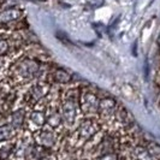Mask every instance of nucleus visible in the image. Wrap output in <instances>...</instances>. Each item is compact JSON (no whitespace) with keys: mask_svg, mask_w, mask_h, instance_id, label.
<instances>
[{"mask_svg":"<svg viewBox=\"0 0 160 160\" xmlns=\"http://www.w3.org/2000/svg\"><path fill=\"white\" fill-rule=\"evenodd\" d=\"M41 71V66L39 60L32 58H23L17 63L15 68V75L17 78L28 82L39 76Z\"/></svg>","mask_w":160,"mask_h":160,"instance_id":"obj_1","label":"nucleus"},{"mask_svg":"<svg viewBox=\"0 0 160 160\" xmlns=\"http://www.w3.org/2000/svg\"><path fill=\"white\" fill-rule=\"evenodd\" d=\"M77 111H78V101L73 96H68L62 102V107H60L62 122L65 123L68 127H71L76 120Z\"/></svg>","mask_w":160,"mask_h":160,"instance_id":"obj_2","label":"nucleus"},{"mask_svg":"<svg viewBox=\"0 0 160 160\" xmlns=\"http://www.w3.org/2000/svg\"><path fill=\"white\" fill-rule=\"evenodd\" d=\"M99 99L98 96L92 93V92H86L83 94H81L80 96V101L78 104L81 106V110L82 112L84 113L86 116H92V114H95L98 113L99 110Z\"/></svg>","mask_w":160,"mask_h":160,"instance_id":"obj_3","label":"nucleus"},{"mask_svg":"<svg viewBox=\"0 0 160 160\" xmlns=\"http://www.w3.org/2000/svg\"><path fill=\"white\" fill-rule=\"evenodd\" d=\"M98 132V127L96 123L90 118H86L80 123L78 128H77V134L80 138L82 140H89L90 137H93Z\"/></svg>","mask_w":160,"mask_h":160,"instance_id":"obj_4","label":"nucleus"},{"mask_svg":"<svg viewBox=\"0 0 160 160\" xmlns=\"http://www.w3.org/2000/svg\"><path fill=\"white\" fill-rule=\"evenodd\" d=\"M49 92V86L45 82H39L36 84H34L32 88L29 89V93H28V98H29V101L32 104H38L41 99H43L45 96L48 94Z\"/></svg>","mask_w":160,"mask_h":160,"instance_id":"obj_5","label":"nucleus"},{"mask_svg":"<svg viewBox=\"0 0 160 160\" xmlns=\"http://www.w3.org/2000/svg\"><path fill=\"white\" fill-rule=\"evenodd\" d=\"M116 111H117V102L116 100L112 99V98H104L102 100L99 101V110H98V113L105 118H111L112 116L116 114Z\"/></svg>","mask_w":160,"mask_h":160,"instance_id":"obj_6","label":"nucleus"},{"mask_svg":"<svg viewBox=\"0 0 160 160\" xmlns=\"http://www.w3.org/2000/svg\"><path fill=\"white\" fill-rule=\"evenodd\" d=\"M23 17V11L18 8H11L0 12V24H10L19 21Z\"/></svg>","mask_w":160,"mask_h":160,"instance_id":"obj_7","label":"nucleus"},{"mask_svg":"<svg viewBox=\"0 0 160 160\" xmlns=\"http://www.w3.org/2000/svg\"><path fill=\"white\" fill-rule=\"evenodd\" d=\"M36 141L38 144L43 147V148H51L56 143V135L52 131L48 130H41L36 132Z\"/></svg>","mask_w":160,"mask_h":160,"instance_id":"obj_8","label":"nucleus"},{"mask_svg":"<svg viewBox=\"0 0 160 160\" xmlns=\"http://www.w3.org/2000/svg\"><path fill=\"white\" fill-rule=\"evenodd\" d=\"M24 119H25L24 111L23 110H18V111L13 112L10 116V125L15 129V130L21 129L24 124Z\"/></svg>","mask_w":160,"mask_h":160,"instance_id":"obj_9","label":"nucleus"},{"mask_svg":"<svg viewBox=\"0 0 160 160\" xmlns=\"http://www.w3.org/2000/svg\"><path fill=\"white\" fill-rule=\"evenodd\" d=\"M29 120L35 128H41L46 123V114L42 111H32L29 116Z\"/></svg>","mask_w":160,"mask_h":160,"instance_id":"obj_10","label":"nucleus"},{"mask_svg":"<svg viewBox=\"0 0 160 160\" xmlns=\"http://www.w3.org/2000/svg\"><path fill=\"white\" fill-rule=\"evenodd\" d=\"M53 80L56 81L57 83L60 84H66L71 81V76L68 71H65L64 69H56L53 72Z\"/></svg>","mask_w":160,"mask_h":160,"instance_id":"obj_11","label":"nucleus"},{"mask_svg":"<svg viewBox=\"0 0 160 160\" xmlns=\"http://www.w3.org/2000/svg\"><path fill=\"white\" fill-rule=\"evenodd\" d=\"M46 122L52 127V128H57L60 123H62V116H60V111L58 110H54L52 108L49 112H48V116H46Z\"/></svg>","mask_w":160,"mask_h":160,"instance_id":"obj_12","label":"nucleus"},{"mask_svg":"<svg viewBox=\"0 0 160 160\" xmlns=\"http://www.w3.org/2000/svg\"><path fill=\"white\" fill-rule=\"evenodd\" d=\"M114 116L118 119V122L122 123L123 125H131V116H130V113L125 108H123V107L117 108Z\"/></svg>","mask_w":160,"mask_h":160,"instance_id":"obj_13","label":"nucleus"},{"mask_svg":"<svg viewBox=\"0 0 160 160\" xmlns=\"http://www.w3.org/2000/svg\"><path fill=\"white\" fill-rule=\"evenodd\" d=\"M13 135H15V129L12 128L10 124L0 125V142L12 138Z\"/></svg>","mask_w":160,"mask_h":160,"instance_id":"obj_14","label":"nucleus"},{"mask_svg":"<svg viewBox=\"0 0 160 160\" xmlns=\"http://www.w3.org/2000/svg\"><path fill=\"white\" fill-rule=\"evenodd\" d=\"M147 151L153 160H160V146L158 143H155V142L149 143L147 147Z\"/></svg>","mask_w":160,"mask_h":160,"instance_id":"obj_15","label":"nucleus"},{"mask_svg":"<svg viewBox=\"0 0 160 160\" xmlns=\"http://www.w3.org/2000/svg\"><path fill=\"white\" fill-rule=\"evenodd\" d=\"M134 153H135L137 160H153L147 151V148H144V147H136Z\"/></svg>","mask_w":160,"mask_h":160,"instance_id":"obj_16","label":"nucleus"},{"mask_svg":"<svg viewBox=\"0 0 160 160\" xmlns=\"http://www.w3.org/2000/svg\"><path fill=\"white\" fill-rule=\"evenodd\" d=\"M13 144H6L4 147L0 148V158L1 159H8V157L11 155V153L13 152Z\"/></svg>","mask_w":160,"mask_h":160,"instance_id":"obj_17","label":"nucleus"},{"mask_svg":"<svg viewBox=\"0 0 160 160\" xmlns=\"http://www.w3.org/2000/svg\"><path fill=\"white\" fill-rule=\"evenodd\" d=\"M10 48V45L8 42L5 39H0V57H2Z\"/></svg>","mask_w":160,"mask_h":160,"instance_id":"obj_18","label":"nucleus"},{"mask_svg":"<svg viewBox=\"0 0 160 160\" xmlns=\"http://www.w3.org/2000/svg\"><path fill=\"white\" fill-rule=\"evenodd\" d=\"M99 160H118V157L114 153H105L99 158Z\"/></svg>","mask_w":160,"mask_h":160,"instance_id":"obj_19","label":"nucleus"},{"mask_svg":"<svg viewBox=\"0 0 160 160\" xmlns=\"http://www.w3.org/2000/svg\"><path fill=\"white\" fill-rule=\"evenodd\" d=\"M2 68H4V58L0 57V71L2 70Z\"/></svg>","mask_w":160,"mask_h":160,"instance_id":"obj_20","label":"nucleus"},{"mask_svg":"<svg viewBox=\"0 0 160 160\" xmlns=\"http://www.w3.org/2000/svg\"><path fill=\"white\" fill-rule=\"evenodd\" d=\"M158 43L160 45V34H159V38H158Z\"/></svg>","mask_w":160,"mask_h":160,"instance_id":"obj_21","label":"nucleus"}]
</instances>
